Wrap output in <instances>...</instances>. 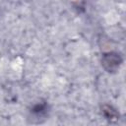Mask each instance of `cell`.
Returning <instances> with one entry per match:
<instances>
[{"instance_id":"7a4b0ae2","label":"cell","mask_w":126,"mask_h":126,"mask_svg":"<svg viewBox=\"0 0 126 126\" xmlns=\"http://www.w3.org/2000/svg\"><path fill=\"white\" fill-rule=\"evenodd\" d=\"M101 110H102V113H103L104 117H105L107 120H109L110 122H114V121L118 120V118H119V113H118L117 110H116L115 108H113L111 105L104 104V105H102Z\"/></svg>"},{"instance_id":"3957f363","label":"cell","mask_w":126,"mask_h":126,"mask_svg":"<svg viewBox=\"0 0 126 126\" xmlns=\"http://www.w3.org/2000/svg\"><path fill=\"white\" fill-rule=\"evenodd\" d=\"M46 109H47V106H46V104L45 103H37V104H35L33 107H32V112L33 113V114H35V115H42V114H44L45 112H46Z\"/></svg>"},{"instance_id":"6da1fadb","label":"cell","mask_w":126,"mask_h":126,"mask_svg":"<svg viewBox=\"0 0 126 126\" xmlns=\"http://www.w3.org/2000/svg\"><path fill=\"white\" fill-rule=\"evenodd\" d=\"M122 63L120 54L116 52H108L102 56L101 64L107 72H115Z\"/></svg>"}]
</instances>
